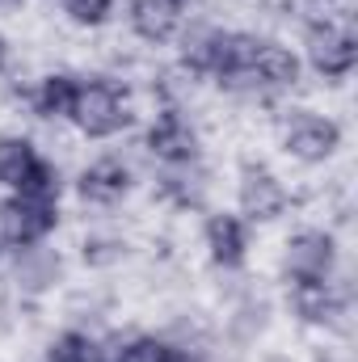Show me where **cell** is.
Returning <instances> with one entry per match:
<instances>
[{
  "label": "cell",
  "mask_w": 358,
  "mask_h": 362,
  "mask_svg": "<svg viewBox=\"0 0 358 362\" xmlns=\"http://www.w3.org/2000/svg\"><path fill=\"white\" fill-rule=\"evenodd\" d=\"M156 194L173 206V211H202L211 198V173L202 169V160L190 165H161Z\"/></svg>",
  "instance_id": "cell-13"
},
{
  "label": "cell",
  "mask_w": 358,
  "mask_h": 362,
  "mask_svg": "<svg viewBox=\"0 0 358 362\" xmlns=\"http://www.w3.org/2000/svg\"><path fill=\"white\" fill-rule=\"evenodd\" d=\"M202 245H207L211 266H219V270H245L249 249H253L249 223L236 211H211L207 223H202Z\"/></svg>",
  "instance_id": "cell-10"
},
{
  "label": "cell",
  "mask_w": 358,
  "mask_h": 362,
  "mask_svg": "<svg viewBox=\"0 0 358 362\" xmlns=\"http://www.w3.org/2000/svg\"><path fill=\"white\" fill-rule=\"evenodd\" d=\"M122 13H127L131 34L148 47H161V42L178 38L181 25H185L181 0H122Z\"/></svg>",
  "instance_id": "cell-11"
},
{
  "label": "cell",
  "mask_w": 358,
  "mask_h": 362,
  "mask_svg": "<svg viewBox=\"0 0 358 362\" xmlns=\"http://www.w3.org/2000/svg\"><path fill=\"white\" fill-rule=\"evenodd\" d=\"M131 185H135V173H131V165H127L122 156H97V160H89V165L81 169L76 194H81L85 206L114 211L118 202H127Z\"/></svg>",
  "instance_id": "cell-9"
},
{
  "label": "cell",
  "mask_w": 358,
  "mask_h": 362,
  "mask_svg": "<svg viewBox=\"0 0 358 362\" xmlns=\"http://www.w3.org/2000/svg\"><path fill=\"white\" fill-rule=\"evenodd\" d=\"M287 308L308 329H350V286L346 282H287Z\"/></svg>",
  "instance_id": "cell-4"
},
{
  "label": "cell",
  "mask_w": 358,
  "mask_h": 362,
  "mask_svg": "<svg viewBox=\"0 0 358 362\" xmlns=\"http://www.w3.org/2000/svg\"><path fill=\"white\" fill-rule=\"evenodd\" d=\"M304 59L329 85L350 81L358 68V38L350 30V21H329V25L304 30Z\"/></svg>",
  "instance_id": "cell-5"
},
{
  "label": "cell",
  "mask_w": 358,
  "mask_h": 362,
  "mask_svg": "<svg viewBox=\"0 0 358 362\" xmlns=\"http://www.w3.org/2000/svg\"><path fill=\"white\" fill-rule=\"evenodd\" d=\"M13 68V42H8V34L0 30V76Z\"/></svg>",
  "instance_id": "cell-21"
},
{
  "label": "cell",
  "mask_w": 358,
  "mask_h": 362,
  "mask_svg": "<svg viewBox=\"0 0 358 362\" xmlns=\"http://www.w3.org/2000/svg\"><path fill=\"white\" fill-rule=\"evenodd\" d=\"M236 215L245 223H274L291 211V189L270 165L262 160H245L236 173Z\"/></svg>",
  "instance_id": "cell-6"
},
{
  "label": "cell",
  "mask_w": 358,
  "mask_h": 362,
  "mask_svg": "<svg viewBox=\"0 0 358 362\" xmlns=\"http://www.w3.org/2000/svg\"><path fill=\"white\" fill-rule=\"evenodd\" d=\"M266 325H270V303L258 299V295L241 299V303L232 308V316H228V333H232L241 346H253V341L266 333Z\"/></svg>",
  "instance_id": "cell-16"
},
{
  "label": "cell",
  "mask_w": 358,
  "mask_h": 362,
  "mask_svg": "<svg viewBox=\"0 0 358 362\" xmlns=\"http://www.w3.org/2000/svg\"><path fill=\"white\" fill-rule=\"evenodd\" d=\"M278 148L295 165H304V169L329 165L342 152V122L333 114H325V110L299 105V110L282 114V122H278Z\"/></svg>",
  "instance_id": "cell-2"
},
{
  "label": "cell",
  "mask_w": 358,
  "mask_h": 362,
  "mask_svg": "<svg viewBox=\"0 0 358 362\" xmlns=\"http://www.w3.org/2000/svg\"><path fill=\"white\" fill-rule=\"evenodd\" d=\"M64 4V17L81 30H101L110 17H114V4L118 0H59Z\"/></svg>",
  "instance_id": "cell-20"
},
{
  "label": "cell",
  "mask_w": 358,
  "mask_h": 362,
  "mask_svg": "<svg viewBox=\"0 0 358 362\" xmlns=\"http://www.w3.org/2000/svg\"><path fill=\"white\" fill-rule=\"evenodd\" d=\"M304 81V59L282 42V38H262L249 59V97H282L295 93Z\"/></svg>",
  "instance_id": "cell-8"
},
{
  "label": "cell",
  "mask_w": 358,
  "mask_h": 362,
  "mask_svg": "<svg viewBox=\"0 0 358 362\" xmlns=\"http://www.w3.org/2000/svg\"><path fill=\"white\" fill-rule=\"evenodd\" d=\"M278 13H287L304 30H316L329 21H346V0H278Z\"/></svg>",
  "instance_id": "cell-17"
},
{
  "label": "cell",
  "mask_w": 358,
  "mask_h": 362,
  "mask_svg": "<svg viewBox=\"0 0 358 362\" xmlns=\"http://www.w3.org/2000/svg\"><path fill=\"white\" fill-rule=\"evenodd\" d=\"M81 257H85V266H93V270H114L127 257V240L118 232H89L85 245H81Z\"/></svg>",
  "instance_id": "cell-19"
},
{
  "label": "cell",
  "mask_w": 358,
  "mask_h": 362,
  "mask_svg": "<svg viewBox=\"0 0 358 362\" xmlns=\"http://www.w3.org/2000/svg\"><path fill=\"white\" fill-rule=\"evenodd\" d=\"M42 160L38 144L30 135H0V189H21V181L30 177V169Z\"/></svg>",
  "instance_id": "cell-15"
},
{
  "label": "cell",
  "mask_w": 358,
  "mask_h": 362,
  "mask_svg": "<svg viewBox=\"0 0 358 362\" xmlns=\"http://www.w3.org/2000/svg\"><path fill=\"white\" fill-rule=\"evenodd\" d=\"M13 282L21 295H47L51 286H59L64 278V257L42 240V245H25V249H13Z\"/></svg>",
  "instance_id": "cell-14"
},
{
  "label": "cell",
  "mask_w": 358,
  "mask_h": 362,
  "mask_svg": "<svg viewBox=\"0 0 358 362\" xmlns=\"http://www.w3.org/2000/svg\"><path fill=\"white\" fill-rule=\"evenodd\" d=\"M144 148L156 165H190L202 160V131L181 105H161L156 118L148 122Z\"/></svg>",
  "instance_id": "cell-7"
},
{
  "label": "cell",
  "mask_w": 358,
  "mask_h": 362,
  "mask_svg": "<svg viewBox=\"0 0 358 362\" xmlns=\"http://www.w3.org/2000/svg\"><path fill=\"white\" fill-rule=\"evenodd\" d=\"M47 362H97V337L85 329H64L51 337Z\"/></svg>",
  "instance_id": "cell-18"
},
{
  "label": "cell",
  "mask_w": 358,
  "mask_h": 362,
  "mask_svg": "<svg viewBox=\"0 0 358 362\" xmlns=\"http://www.w3.org/2000/svg\"><path fill=\"white\" fill-rule=\"evenodd\" d=\"M337 262H342V249L329 228H299L282 245V278L287 282H333Z\"/></svg>",
  "instance_id": "cell-3"
},
{
  "label": "cell",
  "mask_w": 358,
  "mask_h": 362,
  "mask_svg": "<svg viewBox=\"0 0 358 362\" xmlns=\"http://www.w3.org/2000/svg\"><path fill=\"white\" fill-rule=\"evenodd\" d=\"M135 110H131V93L114 76H81L76 105H72V127L85 139H114L131 127Z\"/></svg>",
  "instance_id": "cell-1"
},
{
  "label": "cell",
  "mask_w": 358,
  "mask_h": 362,
  "mask_svg": "<svg viewBox=\"0 0 358 362\" xmlns=\"http://www.w3.org/2000/svg\"><path fill=\"white\" fill-rule=\"evenodd\" d=\"M76 89H81V76L55 68V72H42L30 89L21 93V101L42 122H68L72 118V105H76Z\"/></svg>",
  "instance_id": "cell-12"
},
{
  "label": "cell",
  "mask_w": 358,
  "mask_h": 362,
  "mask_svg": "<svg viewBox=\"0 0 358 362\" xmlns=\"http://www.w3.org/2000/svg\"><path fill=\"white\" fill-rule=\"evenodd\" d=\"M8 257H13V245H8V236H4V232H0V270H4V266H8Z\"/></svg>",
  "instance_id": "cell-22"
}]
</instances>
